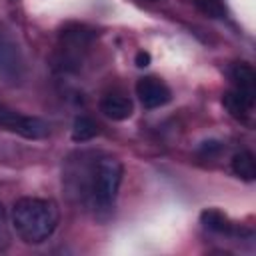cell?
Listing matches in <instances>:
<instances>
[{"mask_svg":"<svg viewBox=\"0 0 256 256\" xmlns=\"http://www.w3.org/2000/svg\"><path fill=\"white\" fill-rule=\"evenodd\" d=\"M124 176V166L114 156H94L88 160L80 154L78 160H70L64 182L70 194L78 202L88 204L94 212H110Z\"/></svg>","mask_w":256,"mask_h":256,"instance_id":"6da1fadb","label":"cell"},{"mask_svg":"<svg viewBox=\"0 0 256 256\" xmlns=\"http://www.w3.org/2000/svg\"><path fill=\"white\" fill-rule=\"evenodd\" d=\"M10 222L22 242L42 244L56 232L60 222V210L54 200L26 196L14 202Z\"/></svg>","mask_w":256,"mask_h":256,"instance_id":"7a4b0ae2","label":"cell"},{"mask_svg":"<svg viewBox=\"0 0 256 256\" xmlns=\"http://www.w3.org/2000/svg\"><path fill=\"white\" fill-rule=\"evenodd\" d=\"M26 56L18 34L6 22H0V80L18 86L26 78Z\"/></svg>","mask_w":256,"mask_h":256,"instance_id":"3957f363","label":"cell"},{"mask_svg":"<svg viewBox=\"0 0 256 256\" xmlns=\"http://www.w3.org/2000/svg\"><path fill=\"white\" fill-rule=\"evenodd\" d=\"M94 34L84 26H68L60 34V66L62 70H78L84 52L88 50Z\"/></svg>","mask_w":256,"mask_h":256,"instance_id":"277c9868","label":"cell"},{"mask_svg":"<svg viewBox=\"0 0 256 256\" xmlns=\"http://www.w3.org/2000/svg\"><path fill=\"white\" fill-rule=\"evenodd\" d=\"M0 128L14 132L22 138H28V140H42L50 134V126L44 120H40L36 116H26V114H20V112L8 110V108L2 116Z\"/></svg>","mask_w":256,"mask_h":256,"instance_id":"5b68a950","label":"cell"},{"mask_svg":"<svg viewBox=\"0 0 256 256\" xmlns=\"http://www.w3.org/2000/svg\"><path fill=\"white\" fill-rule=\"evenodd\" d=\"M136 96L144 108L154 110V108H160L172 100V90L162 78L144 76L136 82Z\"/></svg>","mask_w":256,"mask_h":256,"instance_id":"8992f818","label":"cell"},{"mask_svg":"<svg viewBox=\"0 0 256 256\" xmlns=\"http://www.w3.org/2000/svg\"><path fill=\"white\" fill-rule=\"evenodd\" d=\"M100 112L110 118V120H116V122H122V120H128L134 112V104L132 100L124 94V92H118V90H112V92H106L102 98H100Z\"/></svg>","mask_w":256,"mask_h":256,"instance_id":"52a82bcc","label":"cell"},{"mask_svg":"<svg viewBox=\"0 0 256 256\" xmlns=\"http://www.w3.org/2000/svg\"><path fill=\"white\" fill-rule=\"evenodd\" d=\"M232 90L238 92L244 98L254 100V90H256V74L254 68L248 62H236L232 66Z\"/></svg>","mask_w":256,"mask_h":256,"instance_id":"ba28073f","label":"cell"},{"mask_svg":"<svg viewBox=\"0 0 256 256\" xmlns=\"http://www.w3.org/2000/svg\"><path fill=\"white\" fill-rule=\"evenodd\" d=\"M232 172L242 180H254L256 178V160L250 150H240L232 156Z\"/></svg>","mask_w":256,"mask_h":256,"instance_id":"9c48e42d","label":"cell"},{"mask_svg":"<svg viewBox=\"0 0 256 256\" xmlns=\"http://www.w3.org/2000/svg\"><path fill=\"white\" fill-rule=\"evenodd\" d=\"M98 134V124L90 116H78L72 124V140L74 142H88Z\"/></svg>","mask_w":256,"mask_h":256,"instance_id":"30bf717a","label":"cell"},{"mask_svg":"<svg viewBox=\"0 0 256 256\" xmlns=\"http://www.w3.org/2000/svg\"><path fill=\"white\" fill-rule=\"evenodd\" d=\"M200 220H202L204 228H208L210 232L224 234V232H230V228H232V224L228 222V218H226L220 210H216V208L204 210V212L200 214Z\"/></svg>","mask_w":256,"mask_h":256,"instance_id":"8fae6325","label":"cell"},{"mask_svg":"<svg viewBox=\"0 0 256 256\" xmlns=\"http://www.w3.org/2000/svg\"><path fill=\"white\" fill-rule=\"evenodd\" d=\"M196 4V8L210 16V18H224L226 16V6L222 0H192Z\"/></svg>","mask_w":256,"mask_h":256,"instance_id":"7c38bea8","label":"cell"},{"mask_svg":"<svg viewBox=\"0 0 256 256\" xmlns=\"http://www.w3.org/2000/svg\"><path fill=\"white\" fill-rule=\"evenodd\" d=\"M10 244V230H8V216L4 206L0 204V250H4Z\"/></svg>","mask_w":256,"mask_h":256,"instance_id":"4fadbf2b","label":"cell"},{"mask_svg":"<svg viewBox=\"0 0 256 256\" xmlns=\"http://www.w3.org/2000/svg\"><path fill=\"white\" fill-rule=\"evenodd\" d=\"M134 62H136V66H138V68H144V66H148V64H150V54H148V52H144V50H140V52H136Z\"/></svg>","mask_w":256,"mask_h":256,"instance_id":"5bb4252c","label":"cell"},{"mask_svg":"<svg viewBox=\"0 0 256 256\" xmlns=\"http://www.w3.org/2000/svg\"><path fill=\"white\" fill-rule=\"evenodd\" d=\"M4 112H6V108H4V106H0V122H2V116H4Z\"/></svg>","mask_w":256,"mask_h":256,"instance_id":"9a60e30c","label":"cell"},{"mask_svg":"<svg viewBox=\"0 0 256 256\" xmlns=\"http://www.w3.org/2000/svg\"><path fill=\"white\" fill-rule=\"evenodd\" d=\"M146 2H160V0H146Z\"/></svg>","mask_w":256,"mask_h":256,"instance_id":"2e32d148","label":"cell"}]
</instances>
